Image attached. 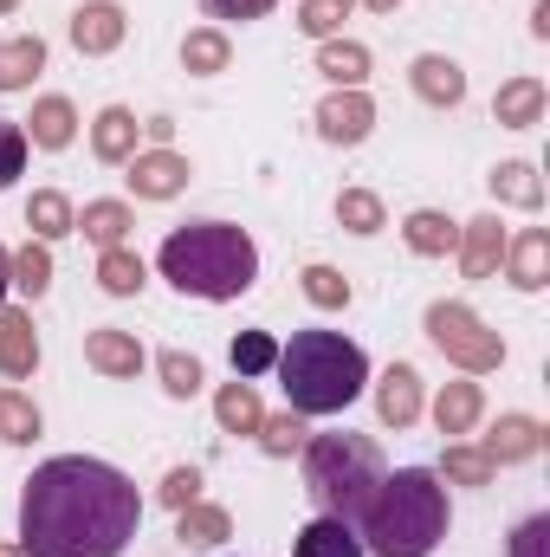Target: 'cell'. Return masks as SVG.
Returning a JSON list of instances; mask_svg holds the SVG:
<instances>
[{
    "label": "cell",
    "mask_w": 550,
    "mask_h": 557,
    "mask_svg": "<svg viewBox=\"0 0 550 557\" xmlns=\"http://www.w3.org/2000/svg\"><path fill=\"white\" fill-rule=\"evenodd\" d=\"M137 525V480L91 454H59L33 467L20 493V557H124Z\"/></svg>",
    "instance_id": "6da1fadb"
},
{
    "label": "cell",
    "mask_w": 550,
    "mask_h": 557,
    "mask_svg": "<svg viewBox=\"0 0 550 557\" xmlns=\"http://www.w3.org/2000/svg\"><path fill=\"white\" fill-rule=\"evenodd\" d=\"M162 278L182 292V298H208V305H227L240 292H253L260 278V247L247 227H227V221H188L162 240L155 253Z\"/></svg>",
    "instance_id": "7a4b0ae2"
},
{
    "label": "cell",
    "mask_w": 550,
    "mask_h": 557,
    "mask_svg": "<svg viewBox=\"0 0 550 557\" xmlns=\"http://www.w3.org/2000/svg\"><path fill=\"white\" fill-rule=\"evenodd\" d=\"M357 539L376 557H427L447 539V486H440V473L434 467L383 473V486L357 512Z\"/></svg>",
    "instance_id": "3957f363"
},
{
    "label": "cell",
    "mask_w": 550,
    "mask_h": 557,
    "mask_svg": "<svg viewBox=\"0 0 550 557\" xmlns=\"http://www.w3.org/2000/svg\"><path fill=\"white\" fill-rule=\"evenodd\" d=\"M273 370L298 416H343L370 389V357L343 331H291V344H278Z\"/></svg>",
    "instance_id": "277c9868"
},
{
    "label": "cell",
    "mask_w": 550,
    "mask_h": 557,
    "mask_svg": "<svg viewBox=\"0 0 550 557\" xmlns=\"http://www.w3.org/2000/svg\"><path fill=\"white\" fill-rule=\"evenodd\" d=\"M383 473L389 467H383V447L370 434L337 428V434H311L304 441V493L330 519H350L357 525V512L370 506V493L383 486Z\"/></svg>",
    "instance_id": "5b68a950"
},
{
    "label": "cell",
    "mask_w": 550,
    "mask_h": 557,
    "mask_svg": "<svg viewBox=\"0 0 550 557\" xmlns=\"http://www.w3.org/2000/svg\"><path fill=\"white\" fill-rule=\"evenodd\" d=\"M427 337H434V350H440L447 363H460L466 376H486V370L505 363V337H499L473 305H460V298H434V305H427Z\"/></svg>",
    "instance_id": "8992f818"
},
{
    "label": "cell",
    "mask_w": 550,
    "mask_h": 557,
    "mask_svg": "<svg viewBox=\"0 0 550 557\" xmlns=\"http://www.w3.org/2000/svg\"><path fill=\"white\" fill-rule=\"evenodd\" d=\"M376 131V98L370 91H330L317 104V137L337 143V149H357V143Z\"/></svg>",
    "instance_id": "52a82bcc"
},
{
    "label": "cell",
    "mask_w": 550,
    "mask_h": 557,
    "mask_svg": "<svg viewBox=\"0 0 550 557\" xmlns=\"http://www.w3.org/2000/svg\"><path fill=\"white\" fill-rule=\"evenodd\" d=\"M124 182H130L137 201H175L188 188V156H175V149H137Z\"/></svg>",
    "instance_id": "ba28073f"
},
{
    "label": "cell",
    "mask_w": 550,
    "mask_h": 557,
    "mask_svg": "<svg viewBox=\"0 0 550 557\" xmlns=\"http://www.w3.org/2000/svg\"><path fill=\"white\" fill-rule=\"evenodd\" d=\"M124 33H130V20H124V7H117V0H85V7H72V46H78L85 59L117 52V46H124Z\"/></svg>",
    "instance_id": "9c48e42d"
},
{
    "label": "cell",
    "mask_w": 550,
    "mask_h": 557,
    "mask_svg": "<svg viewBox=\"0 0 550 557\" xmlns=\"http://www.w3.org/2000/svg\"><path fill=\"white\" fill-rule=\"evenodd\" d=\"M505 227H499V214H473V221H460V273L466 278H492L499 273V260H505Z\"/></svg>",
    "instance_id": "30bf717a"
},
{
    "label": "cell",
    "mask_w": 550,
    "mask_h": 557,
    "mask_svg": "<svg viewBox=\"0 0 550 557\" xmlns=\"http://www.w3.org/2000/svg\"><path fill=\"white\" fill-rule=\"evenodd\" d=\"M409 85L421 104H434V111H453L460 98H466V72H460V59H447V52H421L409 65Z\"/></svg>",
    "instance_id": "8fae6325"
},
{
    "label": "cell",
    "mask_w": 550,
    "mask_h": 557,
    "mask_svg": "<svg viewBox=\"0 0 550 557\" xmlns=\"http://www.w3.org/2000/svg\"><path fill=\"white\" fill-rule=\"evenodd\" d=\"M39 370V331H33V311L20 305H0V376H33Z\"/></svg>",
    "instance_id": "7c38bea8"
},
{
    "label": "cell",
    "mask_w": 550,
    "mask_h": 557,
    "mask_svg": "<svg viewBox=\"0 0 550 557\" xmlns=\"http://www.w3.org/2000/svg\"><path fill=\"white\" fill-rule=\"evenodd\" d=\"M376 416L389 428H414L421 421V370L414 363H389L376 376Z\"/></svg>",
    "instance_id": "4fadbf2b"
},
{
    "label": "cell",
    "mask_w": 550,
    "mask_h": 557,
    "mask_svg": "<svg viewBox=\"0 0 550 557\" xmlns=\"http://www.w3.org/2000/svg\"><path fill=\"white\" fill-rule=\"evenodd\" d=\"M85 363H91L98 376H117V383H124V376H137L149 357H142V344L130 337V331H117V324H98V331L85 337Z\"/></svg>",
    "instance_id": "5bb4252c"
},
{
    "label": "cell",
    "mask_w": 550,
    "mask_h": 557,
    "mask_svg": "<svg viewBox=\"0 0 550 557\" xmlns=\"http://www.w3.org/2000/svg\"><path fill=\"white\" fill-rule=\"evenodd\" d=\"M505 278L518 285V292H545L550 285V234L545 227H525L518 240H505Z\"/></svg>",
    "instance_id": "9a60e30c"
},
{
    "label": "cell",
    "mask_w": 550,
    "mask_h": 557,
    "mask_svg": "<svg viewBox=\"0 0 550 557\" xmlns=\"http://www.w3.org/2000/svg\"><path fill=\"white\" fill-rule=\"evenodd\" d=\"M545 78H505L492 98V117H499V131H532V124H545Z\"/></svg>",
    "instance_id": "2e32d148"
},
{
    "label": "cell",
    "mask_w": 550,
    "mask_h": 557,
    "mask_svg": "<svg viewBox=\"0 0 550 557\" xmlns=\"http://www.w3.org/2000/svg\"><path fill=\"white\" fill-rule=\"evenodd\" d=\"M137 137H142V124H137L130 104H104V111L91 117V156H98V162H130V156H137Z\"/></svg>",
    "instance_id": "e0dca14e"
},
{
    "label": "cell",
    "mask_w": 550,
    "mask_h": 557,
    "mask_svg": "<svg viewBox=\"0 0 550 557\" xmlns=\"http://www.w3.org/2000/svg\"><path fill=\"white\" fill-rule=\"evenodd\" d=\"M538 447H545V428H538L532 416H499L479 454H486L492 467H518V460H532Z\"/></svg>",
    "instance_id": "ac0fdd59"
},
{
    "label": "cell",
    "mask_w": 550,
    "mask_h": 557,
    "mask_svg": "<svg viewBox=\"0 0 550 557\" xmlns=\"http://www.w3.org/2000/svg\"><path fill=\"white\" fill-rule=\"evenodd\" d=\"M402 240H409V253H421V260H447L460 247V221L440 214V208H414L409 221H402Z\"/></svg>",
    "instance_id": "d6986e66"
},
{
    "label": "cell",
    "mask_w": 550,
    "mask_h": 557,
    "mask_svg": "<svg viewBox=\"0 0 550 557\" xmlns=\"http://www.w3.org/2000/svg\"><path fill=\"white\" fill-rule=\"evenodd\" d=\"M291 557H370V552H363V539H357V525H350V519H330V512H317V519L298 532Z\"/></svg>",
    "instance_id": "ffe728a7"
},
{
    "label": "cell",
    "mask_w": 550,
    "mask_h": 557,
    "mask_svg": "<svg viewBox=\"0 0 550 557\" xmlns=\"http://www.w3.org/2000/svg\"><path fill=\"white\" fill-rule=\"evenodd\" d=\"M20 131H26L33 149H72V137H78V111H72V98H39L33 117H26Z\"/></svg>",
    "instance_id": "44dd1931"
},
{
    "label": "cell",
    "mask_w": 550,
    "mask_h": 557,
    "mask_svg": "<svg viewBox=\"0 0 550 557\" xmlns=\"http://www.w3.org/2000/svg\"><path fill=\"white\" fill-rule=\"evenodd\" d=\"M317 72H324L337 91H363V78H370V46H357V39H317Z\"/></svg>",
    "instance_id": "7402d4cb"
},
{
    "label": "cell",
    "mask_w": 550,
    "mask_h": 557,
    "mask_svg": "<svg viewBox=\"0 0 550 557\" xmlns=\"http://www.w3.org/2000/svg\"><path fill=\"white\" fill-rule=\"evenodd\" d=\"M130 227H137V214H130V201H85V214H78V227L72 234H85L91 247H124L130 240Z\"/></svg>",
    "instance_id": "603a6c76"
},
{
    "label": "cell",
    "mask_w": 550,
    "mask_h": 557,
    "mask_svg": "<svg viewBox=\"0 0 550 557\" xmlns=\"http://www.w3.org/2000/svg\"><path fill=\"white\" fill-rule=\"evenodd\" d=\"M479 416H486V396H479V383H473V376L440 383V396H434V428H440V434H466Z\"/></svg>",
    "instance_id": "cb8c5ba5"
},
{
    "label": "cell",
    "mask_w": 550,
    "mask_h": 557,
    "mask_svg": "<svg viewBox=\"0 0 550 557\" xmlns=\"http://www.w3.org/2000/svg\"><path fill=\"white\" fill-rule=\"evenodd\" d=\"M486 182H492V201H505V208H525V214H532V208H545V175H538L532 162H518V156H512V162H499Z\"/></svg>",
    "instance_id": "d4e9b609"
},
{
    "label": "cell",
    "mask_w": 550,
    "mask_h": 557,
    "mask_svg": "<svg viewBox=\"0 0 550 557\" xmlns=\"http://www.w3.org/2000/svg\"><path fill=\"white\" fill-rule=\"evenodd\" d=\"M175 539H182V545H195V552H208V545H227V539H234V519H227V506L195 499V506H182V512H175Z\"/></svg>",
    "instance_id": "484cf974"
},
{
    "label": "cell",
    "mask_w": 550,
    "mask_h": 557,
    "mask_svg": "<svg viewBox=\"0 0 550 557\" xmlns=\"http://www.w3.org/2000/svg\"><path fill=\"white\" fill-rule=\"evenodd\" d=\"M46 72V39L39 33H20L0 46V91H33V78Z\"/></svg>",
    "instance_id": "4316f807"
},
{
    "label": "cell",
    "mask_w": 550,
    "mask_h": 557,
    "mask_svg": "<svg viewBox=\"0 0 550 557\" xmlns=\"http://www.w3.org/2000/svg\"><path fill=\"white\" fill-rule=\"evenodd\" d=\"M214 421H221L227 434H260V421H266V409H260V389H253L247 376L221 383V396H214Z\"/></svg>",
    "instance_id": "83f0119b"
},
{
    "label": "cell",
    "mask_w": 550,
    "mask_h": 557,
    "mask_svg": "<svg viewBox=\"0 0 550 557\" xmlns=\"http://www.w3.org/2000/svg\"><path fill=\"white\" fill-rule=\"evenodd\" d=\"M182 65H188L195 78H214V72L234 65V39H227L221 26H195V33L182 39Z\"/></svg>",
    "instance_id": "f1b7e54d"
},
{
    "label": "cell",
    "mask_w": 550,
    "mask_h": 557,
    "mask_svg": "<svg viewBox=\"0 0 550 557\" xmlns=\"http://www.w3.org/2000/svg\"><path fill=\"white\" fill-rule=\"evenodd\" d=\"M26 227H33V240H46V247H52V240H65V234L78 227V208H72L59 188H39V195L26 201Z\"/></svg>",
    "instance_id": "f546056e"
},
{
    "label": "cell",
    "mask_w": 550,
    "mask_h": 557,
    "mask_svg": "<svg viewBox=\"0 0 550 557\" xmlns=\"http://www.w3.org/2000/svg\"><path fill=\"white\" fill-rule=\"evenodd\" d=\"M98 285H104L111 298H137L142 285H149L142 253H130V247H111V253H98Z\"/></svg>",
    "instance_id": "4dcf8cb0"
},
{
    "label": "cell",
    "mask_w": 550,
    "mask_h": 557,
    "mask_svg": "<svg viewBox=\"0 0 550 557\" xmlns=\"http://www.w3.org/2000/svg\"><path fill=\"white\" fill-rule=\"evenodd\" d=\"M155 376H162V396H175V403H195L201 383H208L201 357H188V350H162L155 357Z\"/></svg>",
    "instance_id": "1f68e13d"
},
{
    "label": "cell",
    "mask_w": 550,
    "mask_h": 557,
    "mask_svg": "<svg viewBox=\"0 0 550 557\" xmlns=\"http://www.w3.org/2000/svg\"><path fill=\"white\" fill-rule=\"evenodd\" d=\"M337 227H350V234H363V240H370V234H383V227H389V208H383L370 188H343V195H337Z\"/></svg>",
    "instance_id": "d6a6232c"
},
{
    "label": "cell",
    "mask_w": 550,
    "mask_h": 557,
    "mask_svg": "<svg viewBox=\"0 0 550 557\" xmlns=\"http://www.w3.org/2000/svg\"><path fill=\"white\" fill-rule=\"evenodd\" d=\"M492 460L479 454V447H466V441H447V454H440V480H453V486H492Z\"/></svg>",
    "instance_id": "836d02e7"
},
{
    "label": "cell",
    "mask_w": 550,
    "mask_h": 557,
    "mask_svg": "<svg viewBox=\"0 0 550 557\" xmlns=\"http://www.w3.org/2000/svg\"><path fill=\"white\" fill-rule=\"evenodd\" d=\"M273 460H291V454H304V441H311V428H304V416L298 409H285V416H266L260 421V434H253Z\"/></svg>",
    "instance_id": "e575fe53"
},
{
    "label": "cell",
    "mask_w": 550,
    "mask_h": 557,
    "mask_svg": "<svg viewBox=\"0 0 550 557\" xmlns=\"http://www.w3.org/2000/svg\"><path fill=\"white\" fill-rule=\"evenodd\" d=\"M13 285H20L26 298H46V292H52V247H46V240H26V247L13 253Z\"/></svg>",
    "instance_id": "d590c367"
},
{
    "label": "cell",
    "mask_w": 550,
    "mask_h": 557,
    "mask_svg": "<svg viewBox=\"0 0 550 557\" xmlns=\"http://www.w3.org/2000/svg\"><path fill=\"white\" fill-rule=\"evenodd\" d=\"M0 441H13V447H33V441H39V409H33V396L0 389Z\"/></svg>",
    "instance_id": "8d00e7d4"
},
{
    "label": "cell",
    "mask_w": 550,
    "mask_h": 557,
    "mask_svg": "<svg viewBox=\"0 0 550 557\" xmlns=\"http://www.w3.org/2000/svg\"><path fill=\"white\" fill-rule=\"evenodd\" d=\"M273 363H278V337L273 331H240V337H234V376L253 383V376H266Z\"/></svg>",
    "instance_id": "74e56055"
},
{
    "label": "cell",
    "mask_w": 550,
    "mask_h": 557,
    "mask_svg": "<svg viewBox=\"0 0 550 557\" xmlns=\"http://www.w3.org/2000/svg\"><path fill=\"white\" fill-rule=\"evenodd\" d=\"M350 13H357V0H298V33H311V39H337Z\"/></svg>",
    "instance_id": "f35d334b"
},
{
    "label": "cell",
    "mask_w": 550,
    "mask_h": 557,
    "mask_svg": "<svg viewBox=\"0 0 550 557\" xmlns=\"http://www.w3.org/2000/svg\"><path fill=\"white\" fill-rule=\"evenodd\" d=\"M298 285H304V298H311L317 311H343V305H350V278L337 273V267H304Z\"/></svg>",
    "instance_id": "ab89813d"
},
{
    "label": "cell",
    "mask_w": 550,
    "mask_h": 557,
    "mask_svg": "<svg viewBox=\"0 0 550 557\" xmlns=\"http://www.w3.org/2000/svg\"><path fill=\"white\" fill-rule=\"evenodd\" d=\"M155 499H162L168 512L195 506V499H201V467H168V473H162V486H155Z\"/></svg>",
    "instance_id": "60d3db41"
},
{
    "label": "cell",
    "mask_w": 550,
    "mask_h": 557,
    "mask_svg": "<svg viewBox=\"0 0 550 557\" xmlns=\"http://www.w3.org/2000/svg\"><path fill=\"white\" fill-rule=\"evenodd\" d=\"M26 131L20 124H0V188H13V175H26Z\"/></svg>",
    "instance_id": "b9f144b4"
},
{
    "label": "cell",
    "mask_w": 550,
    "mask_h": 557,
    "mask_svg": "<svg viewBox=\"0 0 550 557\" xmlns=\"http://www.w3.org/2000/svg\"><path fill=\"white\" fill-rule=\"evenodd\" d=\"M512 557H550V512H532L512 532Z\"/></svg>",
    "instance_id": "7bdbcfd3"
},
{
    "label": "cell",
    "mask_w": 550,
    "mask_h": 557,
    "mask_svg": "<svg viewBox=\"0 0 550 557\" xmlns=\"http://www.w3.org/2000/svg\"><path fill=\"white\" fill-rule=\"evenodd\" d=\"M201 7H208L214 20H266L278 0H201Z\"/></svg>",
    "instance_id": "ee69618b"
},
{
    "label": "cell",
    "mask_w": 550,
    "mask_h": 557,
    "mask_svg": "<svg viewBox=\"0 0 550 557\" xmlns=\"http://www.w3.org/2000/svg\"><path fill=\"white\" fill-rule=\"evenodd\" d=\"M532 33H538V39H550V0H538V7H532Z\"/></svg>",
    "instance_id": "f6af8a7d"
},
{
    "label": "cell",
    "mask_w": 550,
    "mask_h": 557,
    "mask_svg": "<svg viewBox=\"0 0 550 557\" xmlns=\"http://www.w3.org/2000/svg\"><path fill=\"white\" fill-rule=\"evenodd\" d=\"M142 131H149V137H155V149H168V131H175V124H168V117H149V124H142Z\"/></svg>",
    "instance_id": "bcb514c9"
},
{
    "label": "cell",
    "mask_w": 550,
    "mask_h": 557,
    "mask_svg": "<svg viewBox=\"0 0 550 557\" xmlns=\"http://www.w3.org/2000/svg\"><path fill=\"white\" fill-rule=\"evenodd\" d=\"M7 292H13V253L0 247V305H7Z\"/></svg>",
    "instance_id": "7dc6e473"
},
{
    "label": "cell",
    "mask_w": 550,
    "mask_h": 557,
    "mask_svg": "<svg viewBox=\"0 0 550 557\" xmlns=\"http://www.w3.org/2000/svg\"><path fill=\"white\" fill-rule=\"evenodd\" d=\"M357 7H370V13H396L402 0H357Z\"/></svg>",
    "instance_id": "c3c4849f"
},
{
    "label": "cell",
    "mask_w": 550,
    "mask_h": 557,
    "mask_svg": "<svg viewBox=\"0 0 550 557\" xmlns=\"http://www.w3.org/2000/svg\"><path fill=\"white\" fill-rule=\"evenodd\" d=\"M0 557H20V545H0Z\"/></svg>",
    "instance_id": "681fc988"
},
{
    "label": "cell",
    "mask_w": 550,
    "mask_h": 557,
    "mask_svg": "<svg viewBox=\"0 0 550 557\" xmlns=\"http://www.w3.org/2000/svg\"><path fill=\"white\" fill-rule=\"evenodd\" d=\"M13 7H20V0H0V13H13Z\"/></svg>",
    "instance_id": "f907efd6"
}]
</instances>
